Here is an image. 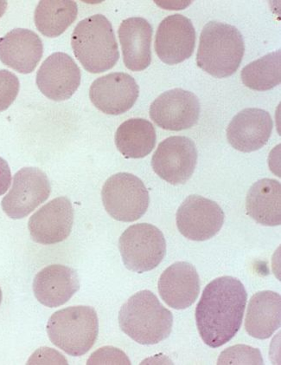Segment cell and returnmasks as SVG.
<instances>
[{
  "label": "cell",
  "mask_w": 281,
  "mask_h": 365,
  "mask_svg": "<svg viewBox=\"0 0 281 365\" xmlns=\"http://www.w3.org/2000/svg\"><path fill=\"white\" fill-rule=\"evenodd\" d=\"M247 300L243 283L230 276L212 280L204 288L196 308V323L208 346L221 347L238 334Z\"/></svg>",
  "instance_id": "cell-1"
},
{
  "label": "cell",
  "mask_w": 281,
  "mask_h": 365,
  "mask_svg": "<svg viewBox=\"0 0 281 365\" xmlns=\"http://www.w3.org/2000/svg\"><path fill=\"white\" fill-rule=\"evenodd\" d=\"M120 327L136 343L157 344L170 336L174 316L151 291L132 295L120 308Z\"/></svg>",
  "instance_id": "cell-2"
},
{
  "label": "cell",
  "mask_w": 281,
  "mask_h": 365,
  "mask_svg": "<svg viewBox=\"0 0 281 365\" xmlns=\"http://www.w3.org/2000/svg\"><path fill=\"white\" fill-rule=\"evenodd\" d=\"M244 51V39L238 28L211 21L201 34L196 64L212 77L228 78L238 71Z\"/></svg>",
  "instance_id": "cell-3"
},
{
  "label": "cell",
  "mask_w": 281,
  "mask_h": 365,
  "mask_svg": "<svg viewBox=\"0 0 281 365\" xmlns=\"http://www.w3.org/2000/svg\"><path fill=\"white\" fill-rule=\"evenodd\" d=\"M71 46L75 58L90 73L111 70L120 58L112 24L102 14L91 16L78 23L72 34Z\"/></svg>",
  "instance_id": "cell-4"
},
{
  "label": "cell",
  "mask_w": 281,
  "mask_h": 365,
  "mask_svg": "<svg viewBox=\"0 0 281 365\" xmlns=\"http://www.w3.org/2000/svg\"><path fill=\"white\" fill-rule=\"evenodd\" d=\"M46 329L55 346L68 355L81 356L91 350L98 338V316L91 307L64 308L51 317Z\"/></svg>",
  "instance_id": "cell-5"
},
{
  "label": "cell",
  "mask_w": 281,
  "mask_h": 365,
  "mask_svg": "<svg viewBox=\"0 0 281 365\" xmlns=\"http://www.w3.org/2000/svg\"><path fill=\"white\" fill-rule=\"evenodd\" d=\"M119 250L127 269L143 274L154 269L166 254L163 232L154 225H132L120 236Z\"/></svg>",
  "instance_id": "cell-6"
},
{
  "label": "cell",
  "mask_w": 281,
  "mask_h": 365,
  "mask_svg": "<svg viewBox=\"0 0 281 365\" xmlns=\"http://www.w3.org/2000/svg\"><path fill=\"white\" fill-rule=\"evenodd\" d=\"M104 207L119 222H132L142 217L149 207V192L137 176L118 173L104 183L102 190Z\"/></svg>",
  "instance_id": "cell-7"
},
{
  "label": "cell",
  "mask_w": 281,
  "mask_h": 365,
  "mask_svg": "<svg viewBox=\"0 0 281 365\" xmlns=\"http://www.w3.org/2000/svg\"><path fill=\"white\" fill-rule=\"evenodd\" d=\"M196 163V144L186 136H171L164 140L152 158L155 173L172 185L186 183L193 175Z\"/></svg>",
  "instance_id": "cell-8"
},
{
  "label": "cell",
  "mask_w": 281,
  "mask_h": 365,
  "mask_svg": "<svg viewBox=\"0 0 281 365\" xmlns=\"http://www.w3.org/2000/svg\"><path fill=\"white\" fill-rule=\"evenodd\" d=\"M51 187L44 172L23 168L14 178L13 187L3 198V211L14 220L26 217L50 197Z\"/></svg>",
  "instance_id": "cell-9"
},
{
  "label": "cell",
  "mask_w": 281,
  "mask_h": 365,
  "mask_svg": "<svg viewBox=\"0 0 281 365\" xmlns=\"http://www.w3.org/2000/svg\"><path fill=\"white\" fill-rule=\"evenodd\" d=\"M224 212L218 203L200 195L184 200L176 214L180 234L194 242H204L218 234L224 223Z\"/></svg>",
  "instance_id": "cell-10"
},
{
  "label": "cell",
  "mask_w": 281,
  "mask_h": 365,
  "mask_svg": "<svg viewBox=\"0 0 281 365\" xmlns=\"http://www.w3.org/2000/svg\"><path fill=\"white\" fill-rule=\"evenodd\" d=\"M200 103L194 93L183 89L164 92L154 100L150 107V118L163 130L181 131L198 123Z\"/></svg>",
  "instance_id": "cell-11"
},
{
  "label": "cell",
  "mask_w": 281,
  "mask_h": 365,
  "mask_svg": "<svg viewBox=\"0 0 281 365\" xmlns=\"http://www.w3.org/2000/svg\"><path fill=\"white\" fill-rule=\"evenodd\" d=\"M196 31L193 24L181 14L169 16L159 24L155 37L157 55L164 63L174 66L193 54Z\"/></svg>",
  "instance_id": "cell-12"
},
{
  "label": "cell",
  "mask_w": 281,
  "mask_h": 365,
  "mask_svg": "<svg viewBox=\"0 0 281 365\" xmlns=\"http://www.w3.org/2000/svg\"><path fill=\"white\" fill-rule=\"evenodd\" d=\"M81 71L70 55L56 52L48 57L37 73V86L53 101L70 99L81 84Z\"/></svg>",
  "instance_id": "cell-13"
},
{
  "label": "cell",
  "mask_w": 281,
  "mask_h": 365,
  "mask_svg": "<svg viewBox=\"0 0 281 365\" xmlns=\"http://www.w3.org/2000/svg\"><path fill=\"white\" fill-rule=\"evenodd\" d=\"M139 88L129 74L115 72L100 77L92 83L90 98L103 113L118 115L132 109L139 98Z\"/></svg>",
  "instance_id": "cell-14"
},
{
  "label": "cell",
  "mask_w": 281,
  "mask_h": 365,
  "mask_svg": "<svg viewBox=\"0 0 281 365\" xmlns=\"http://www.w3.org/2000/svg\"><path fill=\"white\" fill-rule=\"evenodd\" d=\"M73 223L74 210L70 200L58 197L36 212L28 222V228L35 242L54 245L69 237Z\"/></svg>",
  "instance_id": "cell-15"
},
{
  "label": "cell",
  "mask_w": 281,
  "mask_h": 365,
  "mask_svg": "<svg viewBox=\"0 0 281 365\" xmlns=\"http://www.w3.org/2000/svg\"><path fill=\"white\" fill-rule=\"evenodd\" d=\"M274 123L267 111L248 108L232 119L227 128L230 145L243 153L263 148L270 138Z\"/></svg>",
  "instance_id": "cell-16"
},
{
  "label": "cell",
  "mask_w": 281,
  "mask_h": 365,
  "mask_svg": "<svg viewBox=\"0 0 281 365\" xmlns=\"http://www.w3.org/2000/svg\"><path fill=\"white\" fill-rule=\"evenodd\" d=\"M160 297L167 306L184 310L193 304L200 292V279L193 264L176 262L164 271L159 280Z\"/></svg>",
  "instance_id": "cell-17"
},
{
  "label": "cell",
  "mask_w": 281,
  "mask_h": 365,
  "mask_svg": "<svg viewBox=\"0 0 281 365\" xmlns=\"http://www.w3.org/2000/svg\"><path fill=\"white\" fill-rule=\"evenodd\" d=\"M43 53L41 38L31 30L18 28L0 38V61L19 73H31Z\"/></svg>",
  "instance_id": "cell-18"
},
{
  "label": "cell",
  "mask_w": 281,
  "mask_h": 365,
  "mask_svg": "<svg viewBox=\"0 0 281 365\" xmlns=\"http://www.w3.org/2000/svg\"><path fill=\"white\" fill-rule=\"evenodd\" d=\"M78 272L63 264H51L36 275L33 292L44 307L63 306L79 291Z\"/></svg>",
  "instance_id": "cell-19"
},
{
  "label": "cell",
  "mask_w": 281,
  "mask_h": 365,
  "mask_svg": "<svg viewBox=\"0 0 281 365\" xmlns=\"http://www.w3.org/2000/svg\"><path fill=\"white\" fill-rule=\"evenodd\" d=\"M119 38L123 61L128 70L142 71L152 62V27L147 19L129 18L120 24Z\"/></svg>",
  "instance_id": "cell-20"
},
{
  "label": "cell",
  "mask_w": 281,
  "mask_h": 365,
  "mask_svg": "<svg viewBox=\"0 0 281 365\" xmlns=\"http://www.w3.org/2000/svg\"><path fill=\"white\" fill-rule=\"evenodd\" d=\"M281 324V297L277 292L263 291L252 297L248 304L245 329L257 339H267Z\"/></svg>",
  "instance_id": "cell-21"
},
{
  "label": "cell",
  "mask_w": 281,
  "mask_h": 365,
  "mask_svg": "<svg viewBox=\"0 0 281 365\" xmlns=\"http://www.w3.org/2000/svg\"><path fill=\"white\" fill-rule=\"evenodd\" d=\"M248 215L263 226L276 227L281 224V184L275 179L256 182L248 192Z\"/></svg>",
  "instance_id": "cell-22"
},
{
  "label": "cell",
  "mask_w": 281,
  "mask_h": 365,
  "mask_svg": "<svg viewBox=\"0 0 281 365\" xmlns=\"http://www.w3.org/2000/svg\"><path fill=\"white\" fill-rule=\"evenodd\" d=\"M115 141L124 158H146L156 145L155 128L146 119L132 118L120 124L116 131Z\"/></svg>",
  "instance_id": "cell-23"
},
{
  "label": "cell",
  "mask_w": 281,
  "mask_h": 365,
  "mask_svg": "<svg viewBox=\"0 0 281 365\" xmlns=\"http://www.w3.org/2000/svg\"><path fill=\"white\" fill-rule=\"evenodd\" d=\"M78 14V4L72 0H42L35 10V25L46 37L56 38L75 22Z\"/></svg>",
  "instance_id": "cell-24"
},
{
  "label": "cell",
  "mask_w": 281,
  "mask_h": 365,
  "mask_svg": "<svg viewBox=\"0 0 281 365\" xmlns=\"http://www.w3.org/2000/svg\"><path fill=\"white\" fill-rule=\"evenodd\" d=\"M240 78L244 86L251 90L267 91L274 89L281 82L280 50L248 64L243 68Z\"/></svg>",
  "instance_id": "cell-25"
},
{
  "label": "cell",
  "mask_w": 281,
  "mask_h": 365,
  "mask_svg": "<svg viewBox=\"0 0 281 365\" xmlns=\"http://www.w3.org/2000/svg\"><path fill=\"white\" fill-rule=\"evenodd\" d=\"M218 364H263L258 349L238 344L221 353Z\"/></svg>",
  "instance_id": "cell-26"
},
{
  "label": "cell",
  "mask_w": 281,
  "mask_h": 365,
  "mask_svg": "<svg viewBox=\"0 0 281 365\" xmlns=\"http://www.w3.org/2000/svg\"><path fill=\"white\" fill-rule=\"evenodd\" d=\"M20 89L19 80L13 72L0 70V112L14 103Z\"/></svg>",
  "instance_id": "cell-27"
},
{
  "label": "cell",
  "mask_w": 281,
  "mask_h": 365,
  "mask_svg": "<svg viewBox=\"0 0 281 365\" xmlns=\"http://www.w3.org/2000/svg\"><path fill=\"white\" fill-rule=\"evenodd\" d=\"M87 364H131V362L120 349L106 346L94 352Z\"/></svg>",
  "instance_id": "cell-28"
},
{
  "label": "cell",
  "mask_w": 281,
  "mask_h": 365,
  "mask_svg": "<svg viewBox=\"0 0 281 365\" xmlns=\"http://www.w3.org/2000/svg\"><path fill=\"white\" fill-rule=\"evenodd\" d=\"M11 184V173L6 160L0 158V196L5 195Z\"/></svg>",
  "instance_id": "cell-29"
},
{
  "label": "cell",
  "mask_w": 281,
  "mask_h": 365,
  "mask_svg": "<svg viewBox=\"0 0 281 365\" xmlns=\"http://www.w3.org/2000/svg\"><path fill=\"white\" fill-rule=\"evenodd\" d=\"M7 6H8L7 1H4V0H0V18H2L3 15L5 14Z\"/></svg>",
  "instance_id": "cell-30"
},
{
  "label": "cell",
  "mask_w": 281,
  "mask_h": 365,
  "mask_svg": "<svg viewBox=\"0 0 281 365\" xmlns=\"http://www.w3.org/2000/svg\"><path fill=\"white\" fill-rule=\"evenodd\" d=\"M2 299H3L2 290H1V288H0V304H1Z\"/></svg>",
  "instance_id": "cell-31"
}]
</instances>
